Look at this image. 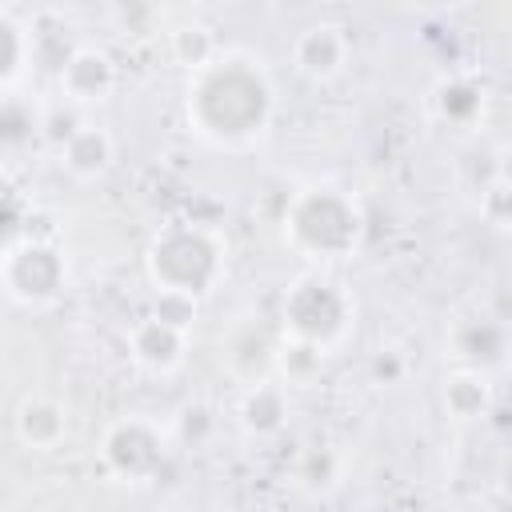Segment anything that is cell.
<instances>
[{
	"instance_id": "obj_23",
	"label": "cell",
	"mask_w": 512,
	"mask_h": 512,
	"mask_svg": "<svg viewBox=\"0 0 512 512\" xmlns=\"http://www.w3.org/2000/svg\"><path fill=\"white\" fill-rule=\"evenodd\" d=\"M372 372H376L380 384H400V376H404V360H400L396 352H380V356L372 360Z\"/></svg>"
},
{
	"instance_id": "obj_17",
	"label": "cell",
	"mask_w": 512,
	"mask_h": 512,
	"mask_svg": "<svg viewBox=\"0 0 512 512\" xmlns=\"http://www.w3.org/2000/svg\"><path fill=\"white\" fill-rule=\"evenodd\" d=\"M324 356H328L324 348H316L308 340H296V336H288V340L276 344V368H280V376L288 384H308L324 368Z\"/></svg>"
},
{
	"instance_id": "obj_16",
	"label": "cell",
	"mask_w": 512,
	"mask_h": 512,
	"mask_svg": "<svg viewBox=\"0 0 512 512\" xmlns=\"http://www.w3.org/2000/svg\"><path fill=\"white\" fill-rule=\"evenodd\" d=\"M0 36H4V68H0V76H4V88L12 92L16 80L24 76V68L32 64V28L12 8H4L0 12Z\"/></svg>"
},
{
	"instance_id": "obj_4",
	"label": "cell",
	"mask_w": 512,
	"mask_h": 512,
	"mask_svg": "<svg viewBox=\"0 0 512 512\" xmlns=\"http://www.w3.org/2000/svg\"><path fill=\"white\" fill-rule=\"evenodd\" d=\"M280 320L284 332L296 340H308L316 348H336L356 320V304L348 296V288L324 272H304L288 284L284 304H280Z\"/></svg>"
},
{
	"instance_id": "obj_9",
	"label": "cell",
	"mask_w": 512,
	"mask_h": 512,
	"mask_svg": "<svg viewBox=\"0 0 512 512\" xmlns=\"http://www.w3.org/2000/svg\"><path fill=\"white\" fill-rule=\"evenodd\" d=\"M348 52H352L348 32L340 24H332V20L308 24L292 40V64L308 80H332V76H340L344 64H348Z\"/></svg>"
},
{
	"instance_id": "obj_12",
	"label": "cell",
	"mask_w": 512,
	"mask_h": 512,
	"mask_svg": "<svg viewBox=\"0 0 512 512\" xmlns=\"http://www.w3.org/2000/svg\"><path fill=\"white\" fill-rule=\"evenodd\" d=\"M12 424H16L20 444H28L36 452H48L68 436V412L52 396H24Z\"/></svg>"
},
{
	"instance_id": "obj_13",
	"label": "cell",
	"mask_w": 512,
	"mask_h": 512,
	"mask_svg": "<svg viewBox=\"0 0 512 512\" xmlns=\"http://www.w3.org/2000/svg\"><path fill=\"white\" fill-rule=\"evenodd\" d=\"M452 348L460 356V368H476V372H488L492 364L504 360L508 352V332L496 324V320H460L452 328Z\"/></svg>"
},
{
	"instance_id": "obj_10",
	"label": "cell",
	"mask_w": 512,
	"mask_h": 512,
	"mask_svg": "<svg viewBox=\"0 0 512 512\" xmlns=\"http://www.w3.org/2000/svg\"><path fill=\"white\" fill-rule=\"evenodd\" d=\"M432 112L452 124V128H472L480 116H484V84L468 72H452V76H440L432 96H428Z\"/></svg>"
},
{
	"instance_id": "obj_3",
	"label": "cell",
	"mask_w": 512,
	"mask_h": 512,
	"mask_svg": "<svg viewBox=\"0 0 512 512\" xmlns=\"http://www.w3.org/2000/svg\"><path fill=\"white\" fill-rule=\"evenodd\" d=\"M364 232L360 204L332 184H308L300 188L284 208V236L288 244L308 260H344Z\"/></svg>"
},
{
	"instance_id": "obj_22",
	"label": "cell",
	"mask_w": 512,
	"mask_h": 512,
	"mask_svg": "<svg viewBox=\"0 0 512 512\" xmlns=\"http://www.w3.org/2000/svg\"><path fill=\"white\" fill-rule=\"evenodd\" d=\"M480 204H484V216L492 224H512V184L508 180H492L484 192H480Z\"/></svg>"
},
{
	"instance_id": "obj_15",
	"label": "cell",
	"mask_w": 512,
	"mask_h": 512,
	"mask_svg": "<svg viewBox=\"0 0 512 512\" xmlns=\"http://www.w3.org/2000/svg\"><path fill=\"white\" fill-rule=\"evenodd\" d=\"M444 408L448 416L456 420H480L488 416L492 408V384H488V372H476V368H456L448 380H444Z\"/></svg>"
},
{
	"instance_id": "obj_11",
	"label": "cell",
	"mask_w": 512,
	"mask_h": 512,
	"mask_svg": "<svg viewBox=\"0 0 512 512\" xmlns=\"http://www.w3.org/2000/svg\"><path fill=\"white\" fill-rule=\"evenodd\" d=\"M236 420H240V428L248 436H276L288 424V392H284V384H272V380L248 384L240 392Z\"/></svg>"
},
{
	"instance_id": "obj_20",
	"label": "cell",
	"mask_w": 512,
	"mask_h": 512,
	"mask_svg": "<svg viewBox=\"0 0 512 512\" xmlns=\"http://www.w3.org/2000/svg\"><path fill=\"white\" fill-rule=\"evenodd\" d=\"M336 480H340V456L328 444H316L296 460V484L304 492H328L336 488Z\"/></svg>"
},
{
	"instance_id": "obj_1",
	"label": "cell",
	"mask_w": 512,
	"mask_h": 512,
	"mask_svg": "<svg viewBox=\"0 0 512 512\" xmlns=\"http://www.w3.org/2000/svg\"><path fill=\"white\" fill-rule=\"evenodd\" d=\"M272 80L248 52H220L200 72H188L184 108L200 140L216 148H248L272 124Z\"/></svg>"
},
{
	"instance_id": "obj_8",
	"label": "cell",
	"mask_w": 512,
	"mask_h": 512,
	"mask_svg": "<svg viewBox=\"0 0 512 512\" xmlns=\"http://www.w3.org/2000/svg\"><path fill=\"white\" fill-rule=\"evenodd\" d=\"M128 352H132L136 368H144L148 376H172L188 356V332L148 312L132 324Z\"/></svg>"
},
{
	"instance_id": "obj_6",
	"label": "cell",
	"mask_w": 512,
	"mask_h": 512,
	"mask_svg": "<svg viewBox=\"0 0 512 512\" xmlns=\"http://www.w3.org/2000/svg\"><path fill=\"white\" fill-rule=\"evenodd\" d=\"M172 432L148 416H120L100 436V460L116 480H152L168 460Z\"/></svg>"
},
{
	"instance_id": "obj_18",
	"label": "cell",
	"mask_w": 512,
	"mask_h": 512,
	"mask_svg": "<svg viewBox=\"0 0 512 512\" xmlns=\"http://www.w3.org/2000/svg\"><path fill=\"white\" fill-rule=\"evenodd\" d=\"M168 44H172V56H176L188 72H200L204 64H212V60L220 56V44H216V36H212L204 24H180Z\"/></svg>"
},
{
	"instance_id": "obj_21",
	"label": "cell",
	"mask_w": 512,
	"mask_h": 512,
	"mask_svg": "<svg viewBox=\"0 0 512 512\" xmlns=\"http://www.w3.org/2000/svg\"><path fill=\"white\" fill-rule=\"evenodd\" d=\"M152 316H160V320H168V324H176V328L188 332L192 320H196V300H188V296H172V292H156Z\"/></svg>"
},
{
	"instance_id": "obj_19",
	"label": "cell",
	"mask_w": 512,
	"mask_h": 512,
	"mask_svg": "<svg viewBox=\"0 0 512 512\" xmlns=\"http://www.w3.org/2000/svg\"><path fill=\"white\" fill-rule=\"evenodd\" d=\"M220 428V412L208 404V400H192L180 408L176 416V428H172V440H180L184 448H204Z\"/></svg>"
},
{
	"instance_id": "obj_5",
	"label": "cell",
	"mask_w": 512,
	"mask_h": 512,
	"mask_svg": "<svg viewBox=\"0 0 512 512\" xmlns=\"http://www.w3.org/2000/svg\"><path fill=\"white\" fill-rule=\"evenodd\" d=\"M68 284V264L64 252L52 240L24 236L8 240L4 248V292L24 304V308H44L52 304Z\"/></svg>"
},
{
	"instance_id": "obj_7",
	"label": "cell",
	"mask_w": 512,
	"mask_h": 512,
	"mask_svg": "<svg viewBox=\"0 0 512 512\" xmlns=\"http://www.w3.org/2000/svg\"><path fill=\"white\" fill-rule=\"evenodd\" d=\"M60 96L64 104L80 108V104H100L112 96L116 88V64L104 48L96 44H76L64 60H60Z\"/></svg>"
},
{
	"instance_id": "obj_2",
	"label": "cell",
	"mask_w": 512,
	"mask_h": 512,
	"mask_svg": "<svg viewBox=\"0 0 512 512\" xmlns=\"http://www.w3.org/2000/svg\"><path fill=\"white\" fill-rule=\"evenodd\" d=\"M144 264H148V280L156 284V292L200 300L224 276V244L208 224L172 220L152 236Z\"/></svg>"
},
{
	"instance_id": "obj_14",
	"label": "cell",
	"mask_w": 512,
	"mask_h": 512,
	"mask_svg": "<svg viewBox=\"0 0 512 512\" xmlns=\"http://www.w3.org/2000/svg\"><path fill=\"white\" fill-rule=\"evenodd\" d=\"M112 156H116V140H112L108 128H100V124H84V128L60 148V164H64L72 176H80V180H96L100 172H108Z\"/></svg>"
}]
</instances>
